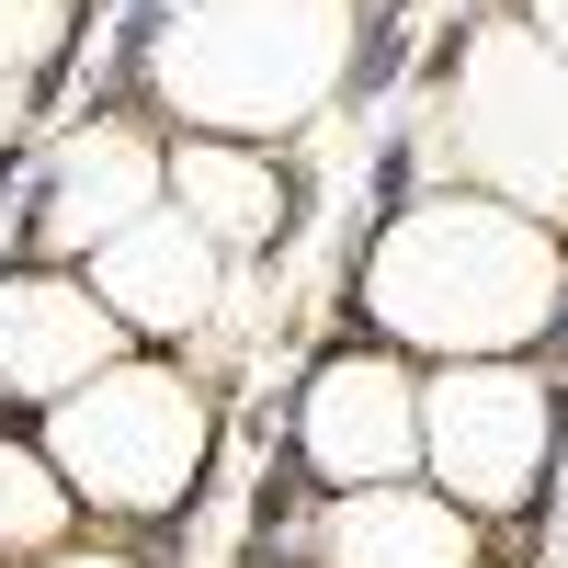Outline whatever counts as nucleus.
I'll list each match as a JSON object with an SVG mask.
<instances>
[{"instance_id": "obj_1", "label": "nucleus", "mask_w": 568, "mask_h": 568, "mask_svg": "<svg viewBox=\"0 0 568 568\" xmlns=\"http://www.w3.org/2000/svg\"><path fill=\"white\" fill-rule=\"evenodd\" d=\"M557 251L535 216L511 205H478V194H433L409 205L364 262V307L387 342H420V353H511L557 318Z\"/></svg>"}, {"instance_id": "obj_2", "label": "nucleus", "mask_w": 568, "mask_h": 568, "mask_svg": "<svg viewBox=\"0 0 568 568\" xmlns=\"http://www.w3.org/2000/svg\"><path fill=\"white\" fill-rule=\"evenodd\" d=\"M353 69V0H205L160 34V103L205 136H273L318 114Z\"/></svg>"}, {"instance_id": "obj_3", "label": "nucleus", "mask_w": 568, "mask_h": 568, "mask_svg": "<svg viewBox=\"0 0 568 568\" xmlns=\"http://www.w3.org/2000/svg\"><path fill=\"white\" fill-rule=\"evenodd\" d=\"M205 387H182L160 364H103L91 387L58 398V478L91 511H171L205 466Z\"/></svg>"}, {"instance_id": "obj_4", "label": "nucleus", "mask_w": 568, "mask_h": 568, "mask_svg": "<svg viewBox=\"0 0 568 568\" xmlns=\"http://www.w3.org/2000/svg\"><path fill=\"white\" fill-rule=\"evenodd\" d=\"M455 136L511 205L568 216V58H546L535 23H489L455 80Z\"/></svg>"}, {"instance_id": "obj_5", "label": "nucleus", "mask_w": 568, "mask_h": 568, "mask_svg": "<svg viewBox=\"0 0 568 568\" xmlns=\"http://www.w3.org/2000/svg\"><path fill=\"white\" fill-rule=\"evenodd\" d=\"M546 444H557V398L535 387L524 364H444L433 387H420V455L444 466V500L455 511L535 500Z\"/></svg>"}, {"instance_id": "obj_6", "label": "nucleus", "mask_w": 568, "mask_h": 568, "mask_svg": "<svg viewBox=\"0 0 568 568\" xmlns=\"http://www.w3.org/2000/svg\"><path fill=\"white\" fill-rule=\"evenodd\" d=\"M296 444L329 489H398L409 455H420V387L387 353H329L307 375V409H296Z\"/></svg>"}, {"instance_id": "obj_7", "label": "nucleus", "mask_w": 568, "mask_h": 568, "mask_svg": "<svg viewBox=\"0 0 568 568\" xmlns=\"http://www.w3.org/2000/svg\"><path fill=\"white\" fill-rule=\"evenodd\" d=\"M114 353V307L91 284H58V273H12L0 284V398H45L58 409L69 387H91Z\"/></svg>"}, {"instance_id": "obj_8", "label": "nucleus", "mask_w": 568, "mask_h": 568, "mask_svg": "<svg viewBox=\"0 0 568 568\" xmlns=\"http://www.w3.org/2000/svg\"><path fill=\"white\" fill-rule=\"evenodd\" d=\"M160 182H171V160L136 125H80L69 149H58V171H45L34 240L45 251H103V240H125V227L160 205Z\"/></svg>"}, {"instance_id": "obj_9", "label": "nucleus", "mask_w": 568, "mask_h": 568, "mask_svg": "<svg viewBox=\"0 0 568 568\" xmlns=\"http://www.w3.org/2000/svg\"><path fill=\"white\" fill-rule=\"evenodd\" d=\"M91 296L136 329H194L216 307V240L194 216H136L125 240L91 251Z\"/></svg>"}, {"instance_id": "obj_10", "label": "nucleus", "mask_w": 568, "mask_h": 568, "mask_svg": "<svg viewBox=\"0 0 568 568\" xmlns=\"http://www.w3.org/2000/svg\"><path fill=\"white\" fill-rule=\"evenodd\" d=\"M318 557L329 568H466L478 535H466V511L433 500V489H342Z\"/></svg>"}, {"instance_id": "obj_11", "label": "nucleus", "mask_w": 568, "mask_h": 568, "mask_svg": "<svg viewBox=\"0 0 568 568\" xmlns=\"http://www.w3.org/2000/svg\"><path fill=\"white\" fill-rule=\"evenodd\" d=\"M171 194H182V216H194L216 251H262L273 227H284V182H273V160L227 149V136H182V149H171Z\"/></svg>"}, {"instance_id": "obj_12", "label": "nucleus", "mask_w": 568, "mask_h": 568, "mask_svg": "<svg viewBox=\"0 0 568 568\" xmlns=\"http://www.w3.org/2000/svg\"><path fill=\"white\" fill-rule=\"evenodd\" d=\"M58 524H69V478L0 433V546H58Z\"/></svg>"}, {"instance_id": "obj_13", "label": "nucleus", "mask_w": 568, "mask_h": 568, "mask_svg": "<svg viewBox=\"0 0 568 568\" xmlns=\"http://www.w3.org/2000/svg\"><path fill=\"white\" fill-rule=\"evenodd\" d=\"M69 45V0H0V91H23Z\"/></svg>"}, {"instance_id": "obj_14", "label": "nucleus", "mask_w": 568, "mask_h": 568, "mask_svg": "<svg viewBox=\"0 0 568 568\" xmlns=\"http://www.w3.org/2000/svg\"><path fill=\"white\" fill-rule=\"evenodd\" d=\"M535 45H546V58H568V0H535Z\"/></svg>"}, {"instance_id": "obj_15", "label": "nucleus", "mask_w": 568, "mask_h": 568, "mask_svg": "<svg viewBox=\"0 0 568 568\" xmlns=\"http://www.w3.org/2000/svg\"><path fill=\"white\" fill-rule=\"evenodd\" d=\"M58 568H125V557H58Z\"/></svg>"}, {"instance_id": "obj_16", "label": "nucleus", "mask_w": 568, "mask_h": 568, "mask_svg": "<svg viewBox=\"0 0 568 568\" xmlns=\"http://www.w3.org/2000/svg\"><path fill=\"white\" fill-rule=\"evenodd\" d=\"M12 103H23V91H0V136H12Z\"/></svg>"}]
</instances>
